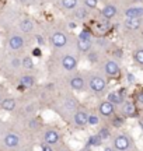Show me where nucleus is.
<instances>
[{"label":"nucleus","mask_w":143,"mask_h":151,"mask_svg":"<svg viewBox=\"0 0 143 151\" xmlns=\"http://www.w3.org/2000/svg\"><path fill=\"white\" fill-rule=\"evenodd\" d=\"M86 80H87V90H90L94 95L103 97L105 94L107 88H108V80L101 71H88L86 76Z\"/></svg>","instance_id":"1"},{"label":"nucleus","mask_w":143,"mask_h":151,"mask_svg":"<svg viewBox=\"0 0 143 151\" xmlns=\"http://www.w3.org/2000/svg\"><path fill=\"white\" fill-rule=\"evenodd\" d=\"M49 41L51 46L53 49H58V50H62L66 46H69L70 43V35L65 31V29H61V28H55L49 32Z\"/></svg>","instance_id":"2"},{"label":"nucleus","mask_w":143,"mask_h":151,"mask_svg":"<svg viewBox=\"0 0 143 151\" xmlns=\"http://www.w3.org/2000/svg\"><path fill=\"white\" fill-rule=\"evenodd\" d=\"M79 106H80V101L73 94H65L63 98L59 101V105L56 106V109L61 113H67V116H72Z\"/></svg>","instance_id":"3"},{"label":"nucleus","mask_w":143,"mask_h":151,"mask_svg":"<svg viewBox=\"0 0 143 151\" xmlns=\"http://www.w3.org/2000/svg\"><path fill=\"white\" fill-rule=\"evenodd\" d=\"M103 74L108 78H119L122 76V70L121 66H119V62L114 58H107V59L103 60Z\"/></svg>","instance_id":"4"},{"label":"nucleus","mask_w":143,"mask_h":151,"mask_svg":"<svg viewBox=\"0 0 143 151\" xmlns=\"http://www.w3.org/2000/svg\"><path fill=\"white\" fill-rule=\"evenodd\" d=\"M61 140H62V134H61V130L58 127H55V126H46V127L42 129V143L55 147L61 144Z\"/></svg>","instance_id":"5"},{"label":"nucleus","mask_w":143,"mask_h":151,"mask_svg":"<svg viewBox=\"0 0 143 151\" xmlns=\"http://www.w3.org/2000/svg\"><path fill=\"white\" fill-rule=\"evenodd\" d=\"M69 88L74 92H84L87 91V80H86V76L82 74L80 71H74L69 76V80H67Z\"/></svg>","instance_id":"6"},{"label":"nucleus","mask_w":143,"mask_h":151,"mask_svg":"<svg viewBox=\"0 0 143 151\" xmlns=\"http://www.w3.org/2000/svg\"><path fill=\"white\" fill-rule=\"evenodd\" d=\"M59 65L67 73H74V71H77V67H79V56L73 52H65L61 56Z\"/></svg>","instance_id":"7"},{"label":"nucleus","mask_w":143,"mask_h":151,"mask_svg":"<svg viewBox=\"0 0 143 151\" xmlns=\"http://www.w3.org/2000/svg\"><path fill=\"white\" fill-rule=\"evenodd\" d=\"M133 144L132 137L126 133H118L116 136H114L112 139V146L114 150L116 151H128Z\"/></svg>","instance_id":"8"},{"label":"nucleus","mask_w":143,"mask_h":151,"mask_svg":"<svg viewBox=\"0 0 143 151\" xmlns=\"http://www.w3.org/2000/svg\"><path fill=\"white\" fill-rule=\"evenodd\" d=\"M25 45H27V38L21 32H14L7 38V48L13 52H18V50L24 49Z\"/></svg>","instance_id":"9"},{"label":"nucleus","mask_w":143,"mask_h":151,"mask_svg":"<svg viewBox=\"0 0 143 151\" xmlns=\"http://www.w3.org/2000/svg\"><path fill=\"white\" fill-rule=\"evenodd\" d=\"M88 109L86 106H79V108L73 112V115L70 116V120L72 123L74 124V127H79L82 129L84 126H87V118H88Z\"/></svg>","instance_id":"10"},{"label":"nucleus","mask_w":143,"mask_h":151,"mask_svg":"<svg viewBox=\"0 0 143 151\" xmlns=\"http://www.w3.org/2000/svg\"><path fill=\"white\" fill-rule=\"evenodd\" d=\"M97 113L103 118H111L116 113V106L105 98L97 104Z\"/></svg>","instance_id":"11"},{"label":"nucleus","mask_w":143,"mask_h":151,"mask_svg":"<svg viewBox=\"0 0 143 151\" xmlns=\"http://www.w3.org/2000/svg\"><path fill=\"white\" fill-rule=\"evenodd\" d=\"M118 111H119V115L124 116L125 119L128 118H135L136 115H138V106H136V104L131 101V99H125L124 102L118 106Z\"/></svg>","instance_id":"12"},{"label":"nucleus","mask_w":143,"mask_h":151,"mask_svg":"<svg viewBox=\"0 0 143 151\" xmlns=\"http://www.w3.org/2000/svg\"><path fill=\"white\" fill-rule=\"evenodd\" d=\"M3 144L4 147H7L9 150H16L21 146V137L20 134L14 132V130H9L3 137Z\"/></svg>","instance_id":"13"},{"label":"nucleus","mask_w":143,"mask_h":151,"mask_svg":"<svg viewBox=\"0 0 143 151\" xmlns=\"http://www.w3.org/2000/svg\"><path fill=\"white\" fill-rule=\"evenodd\" d=\"M18 32L22 35H30V34H35V21L32 18H21L18 21Z\"/></svg>","instance_id":"14"},{"label":"nucleus","mask_w":143,"mask_h":151,"mask_svg":"<svg viewBox=\"0 0 143 151\" xmlns=\"http://www.w3.org/2000/svg\"><path fill=\"white\" fill-rule=\"evenodd\" d=\"M35 83H37V78H35V76H34L31 71H27V73L21 74L20 78H18V87H20L21 90L32 88V87L35 86Z\"/></svg>","instance_id":"15"},{"label":"nucleus","mask_w":143,"mask_h":151,"mask_svg":"<svg viewBox=\"0 0 143 151\" xmlns=\"http://www.w3.org/2000/svg\"><path fill=\"white\" fill-rule=\"evenodd\" d=\"M0 108L4 112H14L17 109V99L13 95H6L3 97L1 102H0Z\"/></svg>","instance_id":"16"},{"label":"nucleus","mask_w":143,"mask_h":151,"mask_svg":"<svg viewBox=\"0 0 143 151\" xmlns=\"http://www.w3.org/2000/svg\"><path fill=\"white\" fill-rule=\"evenodd\" d=\"M93 41H86V39H79V38H76V46H74V48H76L77 53L87 55L88 52L94 48Z\"/></svg>","instance_id":"17"},{"label":"nucleus","mask_w":143,"mask_h":151,"mask_svg":"<svg viewBox=\"0 0 143 151\" xmlns=\"http://www.w3.org/2000/svg\"><path fill=\"white\" fill-rule=\"evenodd\" d=\"M118 14V7L115 4H105L101 10H100V17L104 20H112L114 17Z\"/></svg>","instance_id":"18"},{"label":"nucleus","mask_w":143,"mask_h":151,"mask_svg":"<svg viewBox=\"0 0 143 151\" xmlns=\"http://www.w3.org/2000/svg\"><path fill=\"white\" fill-rule=\"evenodd\" d=\"M125 18H143V6H129L124 11Z\"/></svg>","instance_id":"19"},{"label":"nucleus","mask_w":143,"mask_h":151,"mask_svg":"<svg viewBox=\"0 0 143 151\" xmlns=\"http://www.w3.org/2000/svg\"><path fill=\"white\" fill-rule=\"evenodd\" d=\"M94 48L98 49L100 52L101 50H107V49L111 48V41L110 39H107L104 35H101V37H94Z\"/></svg>","instance_id":"20"},{"label":"nucleus","mask_w":143,"mask_h":151,"mask_svg":"<svg viewBox=\"0 0 143 151\" xmlns=\"http://www.w3.org/2000/svg\"><path fill=\"white\" fill-rule=\"evenodd\" d=\"M143 25L142 18H125L124 20V27L129 31H138Z\"/></svg>","instance_id":"21"},{"label":"nucleus","mask_w":143,"mask_h":151,"mask_svg":"<svg viewBox=\"0 0 143 151\" xmlns=\"http://www.w3.org/2000/svg\"><path fill=\"white\" fill-rule=\"evenodd\" d=\"M72 16L76 18V21H86L90 17V11L84 7V6H77L74 11L72 13Z\"/></svg>","instance_id":"22"},{"label":"nucleus","mask_w":143,"mask_h":151,"mask_svg":"<svg viewBox=\"0 0 143 151\" xmlns=\"http://www.w3.org/2000/svg\"><path fill=\"white\" fill-rule=\"evenodd\" d=\"M107 99H108L110 102L114 104L115 106H119V105L126 99V97H125L122 92H119V91H111V92L107 94Z\"/></svg>","instance_id":"23"},{"label":"nucleus","mask_w":143,"mask_h":151,"mask_svg":"<svg viewBox=\"0 0 143 151\" xmlns=\"http://www.w3.org/2000/svg\"><path fill=\"white\" fill-rule=\"evenodd\" d=\"M59 6L63 11L66 13H73L79 4V0H59Z\"/></svg>","instance_id":"24"},{"label":"nucleus","mask_w":143,"mask_h":151,"mask_svg":"<svg viewBox=\"0 0 143 151\" xmlns=\"http://www.w3.org/2000/svg\"><path fill=\"white\" fill-rule=\"evenodd\" d=\"M21 69L25 71H34L35 70V63L31 55H24L21 58Z\"/></svg>","instance_id":"25"},{"label":"nucleus","mask_w":143,"mask_h":151,"mask_svg":"<svg viewBox=\"0 0 143 151\" xmlns=\"http://www.w3.org/2000/svg\"><path fill=\"white\" fill-rule=\"evenodd\" d=\"M28 127H30L31 130H34V132L42 130L44 129V124H42L41 118H39V116H35V115L30 116V119H28Z\"/></svg>","instance_id":"26"},{"label":"nucleus","mask_w":143,"mask_h":151,"mask_svg":"<svg viewBox=\"0 0 143 151\" xmlns=\"http://www.w3.org/2000/svg\"><path fill=\"white\" fill-rule=\"evenodd\" d=\"M100 53H101V52H100L98 49L93 48L87 55H86V56H87V60L90 62V63H93V65L98 63L100 60H101V58H100Z\"/></svg>","instance_id":"27"},{"label":"nucleus","mask_w":143,"mask_h":151,"mask_svg":"<svg viewBox=\"0 0 143 151\" xmlns=\"http://www.w3.org/2000/svg\"><path fill=\"white\" fill-rule=\"evenodd\" d=\"M132 58H133V62H135L136 65L143 67V48L135 49L132 53Z\"/></svg>","instance_id":"28"},{"label":"nucleus","mask_w":143,"mask_h":151,"mask_svg":"<svg viewBox=\"0 0 143 151\" xmlns=\"http://www.w3.org/2000/svg\"><path fill=\"white\" fill-rule=\"evenodd\" d=\"M21 109H24V113L27 115V116H32V115H35V112L38 111V104L37 102H30L28 105H24V108H21Z\"/></svg>","instance_id":"29"},{"label":"nucleus","mask_w":143,"mask_h":151,"mask_svg":"<svg viewBox=\"0 0 143 151\" xmlns=\"http://www.w3.org/2000/svg\"><path fill=\"white\" fill-rule=\"evenodd\" d=\"M101 123V116L98 113H88L87 118V126H98Z\"/></svg>","instance_id":"30"},{"label":"nucleus","mask_w":143,"mask_h":151,"mask_svg":"<svg viewBox=\"0 0 143 151\" xmlns=\"http://www.w3.org/2000/svg\"><path fill=\"white\" fill-rule=\"evenodd\" d=\"M97 134L101 137V140L105 141V140H108L111 137V127L110 126H101V129L98 130V133Z\"/></svg>","instance_id":"31"},{"label":"nucleus","mask_w":143,"mask_h":151,"mask_svg":"<svg viewBox=\"0 0 143 151\" xmlns=\"http://www.w3.org/2000/svg\"><path fill=\"white\" fill-rule=\"evenodd\" d=\"M125 123V118L121 116V115H114V116H111V124H112V127H121L124 126Z\"/></svg>","instance_id":"32"},{"label":"nucleus","mask_w":143,"mask_h":151,"mask_svg":"<svg viewBox=\"0 0 143 151\" xmlns=\"http://www.w3.org/2000/svg\"><path fill=\"white\" fill-rule=\"evenodd\" d=\"M101 144H103V140H101V137H100L98 134H93V136L88 137V140H87L88 147H91V146L98 147V146H101Z\"/></svg>","instance_id":"33"},{"label":"nucleus","mask_w":143,"mask_h":151,"mask_svg":"<svg viewBox=\"0 0 143 151\" xmlns=\"http://www.w3.org/2000/svg\"><path fill=\"white\" fill-rule=\"evenodd\" d=\"M82 6H84L88 11H94L98 7V0H82Z\"/></svg>","instance_id":"34"},{"label":"nucleus","mask_w":143,"mask_h":151,"mask_svg":"<svg viewBox=\"0 0 143 151\" xmlns=\"http://www.w3.org/2000/svg\"><path fill=\"white\" fill-rule=\"evenodd\" d=\"M79 39H86V41H93L94 37H93V32H91V29H88V28H84L82 29L80 32H79Z\"/></svg>","instance_id":"35"},{"label":"nucleus","mask_w":143,"mask_h":151,"mask_svg":"<svg viewBox=\"0 0 143 151\" xmlns=\"http://www.w3.org/2000/svg\"><path fill=\"white\" fill-rule=\"evenodd\" d=\"M133 102L136 104V106H143V88H139L133 94Z\"/></svg>","instance_id":"36"},{"label":"nucleus","mask_w":143,"mask_h":151,"mask_svg":"<svg viewBox=\"0 0 143 151\" xmlns=\"http://www.w3.org/2000/svg\"><path fill=\"white\" fill-rule=\"evenodd\" d=\"M10 67L13 70H18V69H21V58H11L10 59Z\"/></svg>","instance_id":"37"},{"label":"nucleus","mask_w":143,"mask_h":151,"mask_svg":"<svg viewBox=\"0 0 143 151\" xmlns=\"http://www.w3.org/2000/svg\"><path fill=\"white\" fill-rule=\"evenodd\" d=\"M34 42L37 43L39 48H41V46H45V45H46L45 37H44V35H41V34H37V32L34 34Z\"/></svg>","instance_id":"38"},{"label":"nucleus","mask_w":143,"mask_h":151,"mask_svg":"<svg viewBox=\"0 0 143 151\" xmlns=\"http://www.w3.org/2000/svg\"><path fill=\"white\" fill-rule=\"evenodd\" d=\"M126 80L129 84H135L136 83V77H135L133 73H126Z\"/></svg>","instance_id":"39"},{"label":"nucleus","mask_w":143,"mask_h":151,"mask_svg":"<svg viewBox=\"0 0 143 151\" xmlns=\"http://www.w3.org/2000/svg\"><path fill=\"white\" fill-rule=\"evenodd\" d=\"M31 55H32V56H35V58H41V56H42V50H41V48H39V46H37V48L32 49Z\"/></svg>","instance_id":"40"},{"label":"nucleus","mask_w":143,"mask_h":151,"mask_svg":"<svg viewBox=\"0 0 143 151\" xmlns=\"http://www.w3.org/2000/svg\"><path fill=\"white\" fill-rule=\"evenodd\" d=\"M41 151H55V148H53L52 146H49V144L42 143V144H41Z\"/></svg>","instance_id":"41"},{"label":"nucleus","mask_w":143,"mask_h":151,"mask_svg":"<svg viewBox=\"0 0 143 151\" xmlns=\"http://www.w3.org/2000/svg\"><path fill=\"white\" fill-rule=\"evenodd\" d=\"M69 28H70V29L76 28V24H74V22H69Z\"/></svg>","instance_id":"42"},{"label":"nucleus","mask_w":143,"mask_h":151,"mask_svg":"<svg viewBox=\"0 0 143 151\" xmlns=\"http://www.w3.org/2000/svg\"><path fill=\"white\" fill-rule=\"evenodd\" d=\"M80 151H91V148H90L88 146H86V147H83V148H82Z\"/></svg>","instance_id":"43"},{"label":"nucleus","mask_w":143,"mask_h":151,"mask_svg":"<svg viewBox=\"0 0 143 151\" xmlns=\"http://www.w3.org/2000/svg\"><path fill=\"white\" fill-rule=\"evenodd\" d=\"M58 151H72L70 148H66V147H62V148H59Z\"/></svg>","instance_id":"44"},{"label":"nucleus","mask_w":143,"mask_h":151,"mask_svg":"<svg viewBox=\"0 0 143 151\" xmlns=\"http://www.w3.org/2000/svg\"><path fill=\"white\" fill-rule=\"evenodd\" d=\"M105 151H114V150H112L111 147H107V148H105Z\"/></svg>","instance_id":"45"},{"label":"nucleus","mask_w":143,"mask_h":151,"mask_svg":"<svg viewBox=\"0 0 143 151\" xmlns=\"http://www.w3.org/2000/svg\"><path fill=\"white\" fill-rule=\"evenodd\" d=\"M1 99H3V94L0 92V102H1Z\"/></svg>","instance_id":"46"},{"label":"nucleus","mask_w":143,"mask_h":151,"mask_svg":"<svg viewBox=\"0 0 143 151\" xmlns=\"http://www.w3.org/2000/svg\"><path fill=\"white\" fill-rule=\"evenodd\" d=\"M133 1H135V3H139V1H142V0H133Z\"/></svg>","instance_id":"47"},{"label":"nucleus","mask_w":143,"mask_h":151,"mask_svg":"<svg viewBox=\"0 0 143 151\" xmlns=\"http://www.w3.org/2000/svg\"><path fill=\"white\" fill-rule=\"evenodd\" d=\"M21 151H30V150H21Z\"/></svg>","instance_id":"48"}]
</instances>
